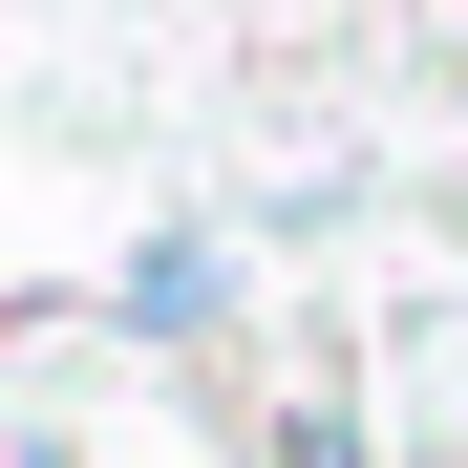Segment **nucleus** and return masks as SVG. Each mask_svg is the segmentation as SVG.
I'll return each mask as SVG.
<instances>
[{"label": "nucleus", "instance_id": "f257e3e1", "mask_svg": "<svg viewBox=\"0 0 468 468\" xmlns=\"http://www.w3.org/2000/svg\"><path fill=\"white\" fill-rule=\"evenodd\" d=\"M213 298H234L213 234H149V256H128V341H213Z\"/></svg>", "mask_w": 468, "mask_h": 468}, {"label": "nucleus", "instance_id": "f03ea898", "mask_svg": "<svg viewBox=\"0 0 468 468\" xmlns=\"http://www.w3.org/2000/svg\"><path fill=\"white\" fill-rule=\"evenodd\" d=\"M277 468H383V447H362L341 405H298V426H277Z\"/></svg>", "mask_w": 468, "mask_h": 468}]
</instances>
